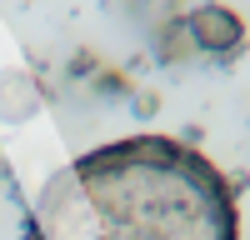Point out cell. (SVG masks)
I'll return each mask as SVG.
<instances>
[{
	"label": "cell",
	"mask_w": 250,
	"mask_h": 240,
	"mask_svg": "<svg viewBox=\"0 0 250 240\" xmlns=\"http://www.w3.org/2000/svg\"><path fill=\"white\" fill-rule=\"evenodd\" d=\"M40 110V85L30 75H0V115H10V120H30Z\"/></svg>",
	"instance_id": "cell-3"
},
{
	"label": "cell",
	"mask_w": 250,
	"mask_h": 240,
	"mask_svg": "<svg viewBox=\"0 0 250 240\" xmlns=\"http://www.w3.org/2000/svg\"><path fill=\"white\" fill-rule=\"evenodd\" d=\"M185 30H190L195 50H205V55H235L245 40V25L230 5H195L185 15Z\"/></svg>",
	"instance_id": "cell-2"
},
{
	"label": "cell",
	"mask_w": 250,
	"mask_h": 240,
	"mask_svg": "<svg viewBox=\"0 0 250 240\" xmlns=\"http://www.w3.org/2000/svg\"><path fill=\"white\" fill-rule=\"evenodd\" d=\"M190 55H195V40L185 30V20H170L160 30V60H190Z\"/></svg>",
	"instance_id": "cell-4"
},
{
	"label": "cell",
	"mask_w": 250,
	"mask_h": 240,
	"mask_svg": "<svg viewBox=\"0 0 250 240\" xmlns=\"http://www.w3.org/2000/svg\"><path fill=\"white\" fill-rule=\"evenodd\" d=\"M235 190L170 135H130L75 155L40 185L20 240H235Z\"/></svg>",
	"instance_id": "cell-1"
}]
</instances>
